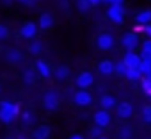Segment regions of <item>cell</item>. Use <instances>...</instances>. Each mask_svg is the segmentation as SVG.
<instances>
[{
  "label": "cell",
  "instance_id": "obj_4",
  "mask_svg": "<svg viewBox=\"0 0 151 139\" xmlns=\"http://www.w3.org/2000/svg\"><path fill=\"white\" fill-rule=\"evenodd\" d=\"M93 102V96L87 89H80L78 93H75V104L77 105H89Z\"/></svg>",
  "mask_w": 151,
  "mask_h": 139
},
{
  "label": "cell",
  "instance_id": "obj_7",
  "mask_svg": "<svg viewBox=\"0 0 151 139\" xmlns=\"http://www.w3.org/2000/svg\"><path fill=\"white\" fill-rule=\"evenodd\" d=\"M123 62H124L128 68H139V64H140V55L135 54V52H126Z\"/></svg>",
  "mask_w": 151,
  "mask_h": 139
},
{
  "label": "cell",
  "instance_id": "obj_26",
  "mask_svg": "<svg viewBox=\"0 0 151 139\" xmlns=\"http://www.w3.org/2000/svg\"><path fill=\"white\" fill-rule=\"evenodd\" d=\"M30 52H32V54H39V52H41V43H39V41H34V43L30 45Z\"/></svg>",
  "mask_w": 151,
  "mask_h": 139
},
{
  "label": "cell",
  "instance_id": "obj_38",
  "mask_svg": "<svg viewBox=\"0 0 151 139\" xmlns=\"http://www.w3.org/2000/svg\"><path fill=\"white\" fill-rule=\"evenodd\" d=\"M101 2H110V0H101Z\"/></svg>",
  "mask_w": 151,
  "mask_h": 139
},
{
  "label": "cell",
  "instance_id": "obj_31",
  "mask_svg": "<svg viewBox=\"0 0 151 139\" xmlns=\"http://www.w3.org/2000/svg\"><path fill=\"white\" fill-rule=\"evenodd\" d=\"M142 52H151V39L142 43Z\"/></svg>",
  "mask_w": 151,
  "mask_h": 139
},
{
  "label": "cell",
  "instance_id": "obj_3",
  "mask_svg": "<svg viewBox=\"0 0 151 139\" xmlns=\"http://www.w3.org/2000/svg\"><path fill=\"white\" fill-rule=\"evenodd\" d=\"M96 46L100 50H110L114 46V38L110 34H100L96 39Z\"/></svg>",
  "mask_w": 151,
  "mask_h": 139
},
{
  "label": "cell",
  "instance_id": "obj_37",
  "mask_svg": "<svg viewBox=\"0 0 151 139\" xmlns=\"http://www.w3.org/2000/svg\"><path fill=\"white\" fill-rule=\"evenodd\" d=\"M18 2H23V4H34V0H18Z\"/></svg>",
  "mask_w": 151,
  "mask_h": 139
},
{
  "label": "cell",
  "instance_id": "obj_11",
  "mask_svg": "<svg viewBox=\"0 0 151 139\" xmlns=\"http://www.w3.org/2000/svg\"><path fill=\"white\" fill-rule=\"evenodd\" d=\"M132 114H133V107L128 102H123L117 105V116L119 118H130Z\"/></svg>",
  "mask_w": 151,
  "mask_h": 139
},
{
  "label": "cell",
  "instance_id": "obj_36",
  "mask_svg": "<svg viewBox=\"0 0 151 139\" xmlns=\"http://www.w3.org/2000/svg\"><path fill=\"white\" fill-rule=\"evenodd\" d=\"M89 2H91V6H98V4L101 2V0H89Z\"/></svg>",
  "mask_w": 151,
  "mask_h": 139
},
{
  "label": "cell",
  "instance_id": "obj_29",
  "mask_svg": "<svg viewBox=\"0 0 151 139\" xmlns=\"http://www.w3.org/2000/svg\"><path fill=\"white\" fill-rule=\"evenodd\" d=\"M7 34H9L7 27H6V25H0V39H4V38H7Z\"/></svg>",
  "mask_w": 151,
  "mask_h": 139
},
{
  "label": "cell",
  "instance_id": "obj_8",
  "mask_svg": "<svg viewBox=\"0 0 151 139\" xmlns=\"http://www.w3.org/2000/svg\"><path fill=\"white\" fill-rule=\"evenodd\" d=\"M94 123H96L98 127H107V125L110 123V114H109L105 109L94 112Z\"/></svg>",
  "mask_w": 151,
  "mask_h": 139
},
{
  "label": "cell",
  "instance_id": "obj_14",
  "mask_svg": "<svg viewBox=\"0 0 151 139\" xmlns=\"http://www.w3.org/2000/svg\"><path fill=\"white\" fill-rule=\"evenodd\" d=\"M52 25H53V16L48 14V13L41 14V18H39V27H41V29H50Z\"/></svg>",
  "mask_w": 151,
  "mask_h": 139
},
{
  "label": "cell",
  "instance_id": "obj_20",
  "mask_svg": "<svg viewBox=\"0 0 151 139\" xmlns=\"http://www.w3.org/2000/svg\"><path fill=\"white\" fill-rule=\"evenodd\" d=\"M7 59L11 62H20L22 61V52L20 50H9L7 52Z\"/></svg>",
  "mask_w": 151,
  "mask_h": 139
},
{
  "label": "cell",
  "instance_id": "obj_2",
  "mask_svg": "<svg viewBox=\"0 0 151 139\" xmlns=\"http://www.w3.org/2000/svg\"><path fill=\"white\" fill-rule=\"evenodd\" d=\"M123 46L126 48V52H133L139 46V38L135 32H128L123 36Z\"/></svg>",
  "mask_w": 151,
  "mask_h": 139
},
{
  "label": "cell",
  "instance_id": "obj_33",
  "mask_svg": "<svg viewBox=\"0 0 151 139\" xmlns=\"http://www.w3.org/2000/svg\"><path fill=\"white\" fill-rule=\"evenodd\" d=\"M110 6H123V0H110Z\"/></svg>",
  "mask_w": 151,
  "mask_h": 139
},
{
  "label": "cell",
  "instance_id": "obj_32",
  "mask_svg": "<svg viewBox=\"0 0 151 139\" xmlns=\"http://www.w3.org/2000/svg\"><path fill=\"white\" fill-rule=\"evenodd\" d=\"M140 59H142V61H149V62H151V52H142V54H140Z\"/></svg>",
  "mask_w": 151,
  "mask_h": 139
},
{
  "label": "cell",
  "instance_id": "obj_24",
  "mask_svg": "<svg viewBox=\"0 0 151 139\" xmlns=\"http://www.w3.org/2000/svg\"><path fill=\"white\" fill-rule=\"evenodd\" d=\"M89 7H91V2H89V0H78V9H80V11L86 13Z\"/></svg>",
  "mask_w": 151,
  "mask_h": 139
},
{
  "label": "cell",
  "instance_id": "obj_5",
  "mask_svg": "<svg viewBox=\"0 0 151 139\" xmlns=\"http://www.w3.org/2000/svg\"><path fill=\"white\" fill-rule=\"evenodd\" d=\"M43 104H45V107L50 109V111L57 109V107H59V96H57V93L48 91V93L45 95V98H43Z\"/></svg>",
  "mask_w": 151,
  "mask_h": 139
},
{
  "label": "cell",
  "instance_id": "obj_25",
  "mask_svg": "<svg viewBox=\"0 0 151 139\" xmlns=\"http://www.w3.org/2000/svg\"><path fill=\"white\" fill-rule=\"evenodd\" d=\"M23 79H25V82H27V84H34V73L30 72V70H27V72H25Z\"/></svg>",
  "mask_w": 151,
  "mask_h": 139
},
{
  "label": "cell",
  "instance_id": "obj_16",
  "mask_svg": "<svg viewBox=\"0 0 151 139\" xmlns=\"http://www.w3.org/2000/svg\"><path fill=\"white\" fill-rule=\"evenodd\" d=\"M48 135H50V127H46V125L39 127V128L34 132V139H46Z\"/></svg>",
  "mask_w": 151,
  "mask_h": 139
},
{
  "label": "cell",
  "instance_id": "obj_15",
  "mask_svg": "<svg viewBox=\"0 0 151 139\" xmlns=\"http://www.w3.org/2000/svg\"><path fill=\"white\" fill-rule=\"evenodd\" d=\"M100 104H101V109L109 111V109H112V107L116 105V98H114V96H110V95H105V96H101Z\"/></svg>",
  "mask_w": 151,
  "mask_h": 139
},
{
  "label": "cell",
  "instance_id": "obj_19",
  "mask_svg": "<svg viewBox=\"0 0 151 139\" xmlns=\"http://www.w3.org/2000/svg\"><path fill=\"white\" fill-rule=\"evenodd\" d=\"M14 118H16V116H14L13 112H9L7 109H0V119H2L4 123H11Z\"/></svg>",
  "mask_w": 151,
  "mask_h": 139
},
{
  "label": "cell",
  "instance_id": "obj_12",
  "mask_svg": "<svg viewBox=\"0 0 151 139\" xmlns=\"http://www.w3.org/2000/svg\"><path fill=\"white\" fill-rule=\"evenodd\" d=\"M135 22H137L139 25H147V23L151 22V9H146V11H140V13H137V16H135Z\"/></svg>",
  "mask_w": 151,
  "mask_h": 139
},
{
  "label": "cell",
  "instance_id": "obj_10",
  "mask_svg": "<svg viewBox=\"0 0 151 139\" xmlns=\"http://www.w3.org/2000/svg\"><path fill=\"white\" fill-rule=\"evenodd\" d=\"M36 32H37V27H36V23H32V22H27V23H23V27H22V36H23V38L30 39V38H34V36H36Z\"/></svg>",
  "mask_w": 151,
  "mask_h": 139
},
{
  "label": "cell",
  "instance_id": "obj_6",
  "mask_svg": "<svg viewBox=\"0 0 151 139\" xmlns=\"http://www.w3.org/2000/svg\"><path fill=\"white\" fill-rule=\"evenodd\" d=\"M93 75L91 73H87V72H84V73H80L78 77H77V86L80 88V89H87V88H91L93 86Z\"/></svg>",
  "mask_w": 151,
  "mask_h": 139
},
{
  "label": "cell",
  "instance_id": "obj_34",
  "mask_svg": "<svg viewBox=\"0 0 151 139\" xmlns=\"http://www.w3.org/2000/svg\"><path fill=\"white\" fill-rule=\"evenodd\" d=\"M144 32L151 38V25H149V23H147V25H144Z\"/></svg>",
  "mask_w": 151,
  "mask_h": 139
},
{
  "label": "cell",
  "instance_id": "obj_18",
  "mask_svg": "<svg viewBox=\"0 0 151 139\" xmlns=\"http://www.w3.org/2000/svg\"><path fill=\"white\" fill-rule=\"evenodd\" d=\"M68 75H69V70H68L66 66H59V68L55 70V79H57V80H64Z\"/></svg>",
  "mask_w": 151,
  "mask_h": 139
},
{
  "label": "cell",
  "instance_id": "obj_22",
  "mask_svg": "<svg viewBox=\"0 0 151 139\" xmlns=\"http://www.w3.org/2000/svg\"><path fill=\"white\" fill-rule=\"evenodd\" d=\"M126 72H128V66H126L123 61L116 64V73H119V75H126Z\"/></svg>",
  "mask_w": 151,
  "mask_h": 139
},
{
  "label": "cell",
  "instance_id": "obj_21",
  "mask_svg": "<svg viewBox=\"0 0 151 139\" xmlns=\"http://www.w3.org/2000/svg\"><path fill=\"white\" fill-rule=\"evenodd\" d=\"M142 89H144V93H147L151 96V79L142 77Z\"/></svg>",
  "mask_w": 151,
  "mask_h": 139
},
{
  "label": "cell",
  "instance_id": "obj_17",
  "mask_svg": "<svg viewBox=\"0 0 151 139\" xmlns=\"http://www.w3.org/2000/svg\"><path fill=\"white\" fill-rule=\"evenodd\" d=\"M124 77H128L130 80H139V79H142V73L139 72V68H128Z\"/></svg>",
  "mask_w": 151,
  "mask_h": 139
},
{
  "label": "cell",
  "instance_id": "obj_9",
  "mask_svg": "<svg viewBox=\"0 0 151 139\" xmlns=\"http://www.w3.org/2000/svg\"><path fill=\"white\" fill-rule=\"evenodd\" d=\"M98 72H100L101 75H110V73L116 72V64H114L112 61H101V62L98 64Z\"/></svg>",
  "mask_w": 151,
  "mask_h": 139
},
{
  "label": "cell",
  "instance_id": "obj_30",
  "mask_svg": "<svg viewBox=\"0 0 151 139\" xmlns=\"http://www.w3.org/2000/svg\"><path fill=\"white\" fill-rule=\"evenodd\" d=\"M101 128H103V127H98V125H96V127L91 130V134H93L94 137H100V135H101Z\"/></svg>",
  "mask_w": 151,
  "mask_h": 139
},
{
  "label": "cell",
  "instance_id": "obj_35",
  "mask_svg": "<svg viewBox=\"0 0 151 139\" xmlns=\"http://www.w3.org/2000/svg\"><path fill=\"white\" fill-rule=\"evenodd\" d=\"M69 139H86L84 135H80V134H75V135H71Z\"/></svg>",
  "mask_w": 151,
  "mask_h": 139
},
{
  "label": "cell",
  "instance_id": "obj_23",
  "mask_svg": "<svg viewBox=\"0 0 151 139\" xmlns=\"http://www.w3.org/2000/svg\"><path fill=\"white\" fill-rule=\"evenodd\" d=\"M142 119L146 123H151V107H144L142 109Z\"/></svg>",
  "mask_w": 151,
  "mask_h": 139
},
{
  "label": "cell",
  "instance_id": "obj_28",
  "mask_svg": "<svg viewBox=\"0 0 151 139\" xmlns=\"http://www.w3.org/2000/svg\"><path fill=\"white\" fill-rule=\"evenodd\" d=\"M23 121H25V123H32V121H34L32 112H29V111H27V112H23Z\"/></svg>",
  "mask_w": 151,
  "mask_h": 139
},
{
  "label": "cell",
  "instance_id": "obj_39",
  "mask_svg": "<svg viewBox=\"0 0 151 139\" xmlns=\"http://www.w3.org/2000/svg\"><path fill=\"white\" fill-rule=\"evenodd\" d=\"M100 139H105V137H100Z\"/></svg>",
  "mask_w": 151,
  "mask_h": 139
},
{
  "label": "cell",
  "instance_id": "obj_1",
  "mask_svg": "<svg viewBox=\"0 0 151 139\" xmlns=\"http://www.w3.org/2000/svg\"><path fill=\"white\" fill-rule=\"evenodd\" d=\"M107 16L114 22V23H121L124 20V11H123V6H110L109 11H107Z\"/></svg>",
  "mask_w": 151,
  "mask_h": 139
},
{
  "label": "cell",
  "instance_id": "obj_27",
  "mask_svg": "<svg viewBox=\"0 0 151 139\" xmlns=\"http://www.w3.org/2000/svg\"><path fill=\"white\" fill-rule=\"evenodd\" d=\"M119 135H121V139H128V137L132 135V130H130L128 127H123V128H121V134H119Z\"/></svg>",
  "mask_w": 151,
  "mask_h": 139
},
{
  "label": "cell",
  "instance_id": "obj_13",
  "mask_svg": "<svg viewBox=\"0 0 151 139\" xmlns=\"http://www.w3.org/2000/svg\"><path fill=\"white\" fill-rule=\"evenodd\" d=\"M36 68H37L39 75H41V77H45V79L52 75V70H50V66H48V64H46L45 61H41V59H39V61L36 62Z\"/></svg>",
  "mask_w": 151,
  "mask_h": 139
}]
</instances>
